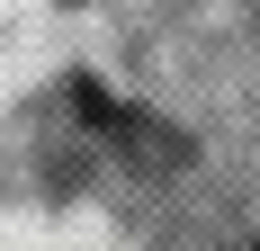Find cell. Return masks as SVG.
I'll return each instance as SVG.
<instances>
[{
    "label": "cell",
    "instance_id": "6da1fadb",
    "mask_svg": "<svg viewBox=\"0 0 260 251\" xmlns=\"http://www.w3.org/2000/svg\"><path fill=\"white\" fill-rule=\"evenodd\" d=\"M81 135L108 152V179L126 215L171 251H260V144L215 152L171 108L108 99L99 81H72Z\"/></svg>",
    "mask_w": 260,
    "mask_h": 251
}]
</instances>
